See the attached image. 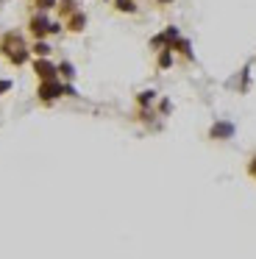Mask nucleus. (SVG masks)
Returning a JSON list of instances; mask_svg holds the SVG:
<instances>
[{"instance_id":"f257e3e1","label":"nucleus","mask_w":256,"mask_h":259,"mask_svg":"<svg viewBox=\"0 0 256 259\" xmlns=\"http://www.w3.org/2000/svg\"><path fill=\"white\" fill-rule=\"evenodd\" d=\"M0 53H3L14 67L25 64L28 56H31V51H28V45H25V39H22L20 31H9V34L0 36Z\"/></svg>"},{"instance_id":"f03ea898","label":"nucleus","mask_w":256,"mask_h":259,"mask_svg":"<svg viewBox=\"0 0 256 259\" xmlns=\"http://www.w3.org/2000/svg\"><path fill=\"white\" fill-rule=\"evenodd\" d=\"M64 95V84H59V78L56 81H42L39 84V101L42 103H53L56 98Z\"/></svg>"},{"instance_id":"7ed1b4c3","label":"nucleus","mask_w":256,"mask_h":259,"mask_svg":"<svg viewBox=\"0 0 256 259\" xmlns=\"http://www.w3.org/2000/svg\"><path fill=\"white\" fill-rule=\"evenodd\" d=\"M28 28H31V34L36 36V39H45V36L50 34V28H53V23L48 20V14H45V12H36L31 17V23H28Z\"/></svg>"},{"instance_id":"20e7f679","label":"nucleus","mask_w":256,"mask_h":259,"mask_svg":"<svg viewBox=\"0 0 256 259\" xmlns=\"http://www.w3.org/2000/svg\"><path fill=\"white\" fill-rule=\"evenodd\" d=\"M33 73L39 75V81H56L59 78V67H56L53 62H48V59H36V62H33Z\"/></svg>"},{"instance_id":"39448f33","label":"nucleus","mask_w":256,"mask_h":259,"mask_svg":"<svg viewBox=\"0 0 256 259\" xmlns=\"http://www.w3.org/2000/svg\"><path fill=\"white\" fill-rule=\"evenodd\" d=\"M231 134H234V125L231 123H215V125H211V131H209L211 140H226V137H231Z\"/></svg>"},{"instance_id":"423d86ee","label":"nucleus","mask_w":256,"mask_h":259,"mask_svg":"<svg viewBox=\"0 0 256 259\" xmlns=\"http://www.w3.org/2000/svg\"><path fill=\"white\" fill-rule=\"evenodd\" d=\"M83 25H87V17H83L81 12L70 14V20H67V28H70L72 34H78V31H83Z\"/></svg>"},{"instance_id":"0eeeda50","label":"nucleus","mask_w":256,"mask_h":259,"mask_svg":"<svg viewBox=\"0 0 256 259\" xmlns=\"http://www.w3.org/2000/svg\"><path fill=\"white\" fill-rule=\"evenodd\" d=\"M117 12H125V14H134L137 12V0H114Z\"/></svg>"},{"instance_id":"6e6552de","label":"nucleus","mask_w":256,"mask_h":259,"mask_svg":"<svg viewBox=\"0 0 256 259\" xmlns=\"http://www.w3.org/2000/svg\"><path fill=\"white\" fill-rule=\"evenodd\" d=\"M75 6H78L75 0H59V12L64 14V17H70V14H75V12H78Z\"/></svg>"},{"instance_id":"1a4fd4ad","label":"nucleus","mask_w":256,"mask_h":259,"mask_svg":"<svg viewBox=\"0 0 256 259\" xmlns=\"http://www.w3.org/2000/svg\"><path fill=\"white\" fill-rule=\"evenodd\" d=\"M170 64H173V51H170V48H161V51H159V67L167 70Z\"/></svg>"},{"instance_id":"9d476101","label":"nucleus","mask_w":256,"mask_h":259,"mask_svg":"<svg viewBox=\"0 0 256 259\" xmlns=\"http://www.w3.org/2000/svg\"><path fill=\"white\" fill-rule=\"evenodd\" d=\"M31 51H33V53H36V56H39V59H48V56H50V45H48V42H42V39H39V42H36V45H33V48H31Z\"/></svg>"},{"instance_id":"9b49d317","label":"nucleus","mask_w":256,"mask_h":259,"mask_svg":"<svg viewBox=\"0 0 256 259\" xmlns=\"http://www.w3.org/2000/svg\"><path fill=\"white\" fill-rule=\"evenodd\" d=\"M59 73L64 75L67 81H72V78H75V67H72L70 62H61V64H59Z\"/></svg>"},{"instance_id":"f8f14e48","label":"nucleus","mask_w":256,"mask_h":259,"mask_svg":"<svg viewBox=\"0 0 256 259\" xmlns=\"http://www.w3.org/2000/svg\"><path fill=\"white\" fill-rule=\"evenodd\" d=\"M56 3H59V0H36V3H33V6H36L39 12H50V9L56 6Z\"/></svg>"},{"instance_id":"ddd939ff","label":"nucleus","mask_w":256,"mask_h":259,"mask_svg":"<svg viewBox=\"0 0 256 259\" xmlns=\"http://www.w3.org/2000/svg\"><path fill=\"white\" fill-rule=\"evenodd\" d=\"M153 98H156V92H142V95H139V106H148V103H153Z\"/></svg>"},{"instance_id":"4468645a","label":"nucleus","mask_w":256,"mask_h":259,"mask_svg":"<svg viewBox=\"0 0 256 259\" xmlns=\"http://www.w3.org/2000/svg\"><path fill=\"white\" fill-rule=\"evenodd\" d=\"M9 90H11V81H9V78H3V81H0V95H6Z\"/></svg>"},{"instance_id":"2eb2a0df","label":"nucleus","mask_w":256,"mask_h":259,"mask_svg":"<svg viewBox=\"0 0 256 259\" xmlns=\"http://www.w3.org/2000/svg\"><path fill=\"white\" fill-rule=\"evenodd\" d=\"M250 176H256V156L250 159Z\"/></svg>"},{"instance_id":"dca6fc26","label":"nucleus","mask_w":256,"mask_h":259,"mask_svg":"<svg viewBox=\"0 0 256 259\" xmlns=\"http://www.w3.org/2000/svg\"><path fill=\"white\" fill-rule=\"evenodd\" d=\"M159 3H173V0H159Z\"/></svg>"}]
</instances>
